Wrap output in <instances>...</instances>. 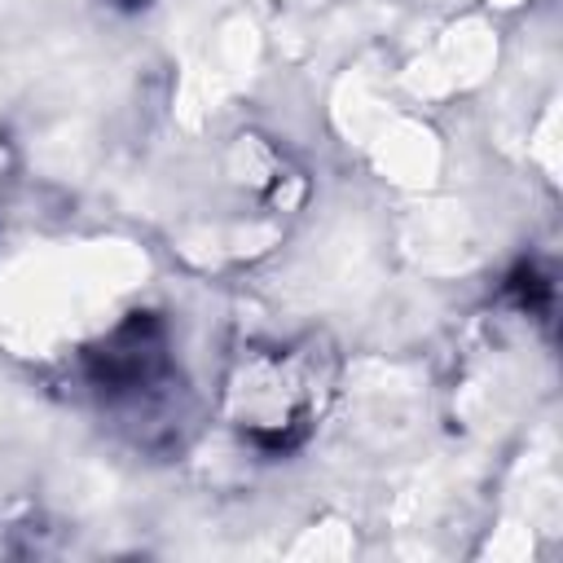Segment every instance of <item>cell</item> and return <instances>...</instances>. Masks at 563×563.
<instances>
[{
	"instance_id": "cell-1",
	"label": "cell",
	"mask_w": 563,
	"mask_h": 563,
	"mask_svg": "<svg viewBox=\"0 0 563 563\" xmlns=\"http://www.w3.org/2000/svg\"><path fill=\"white\" fill-rule=\"evenodd\" d=\"M334 396V361L317 339L251 343L224 378L229 422L264 453L299 449Z\"/></svg>"
},
{
	"instance_id": "cell-2",
	"label": "cell",
	"mask_w": 563,
	"mask_h": 563,
	"mask_svg": "<svg viewBox=\"0 0 563 563\" xmlns=\"http://www.w3.org/2000/svg\"><path fill=\"white\" fill-rule=\"evenodd\" d=\"M92 391L114 409H154L172 387V343L154 312L123 317L84 352Z\"/></svg>"
},
{
	"instance_id": "cell-3",
	"label": "cell",
	"mask_w": 563,
	"mask_h": 563,
	"mask_svg": "<svg viewBox=\"0 0 563 563\" xmlns=\"http://www.w3.org/2000/svg\"><path fill=\"white\" fill-rule=\"evenodd\" d=\"M132 4H136V0H132Z\"/></svg>"
}]
</instances>
